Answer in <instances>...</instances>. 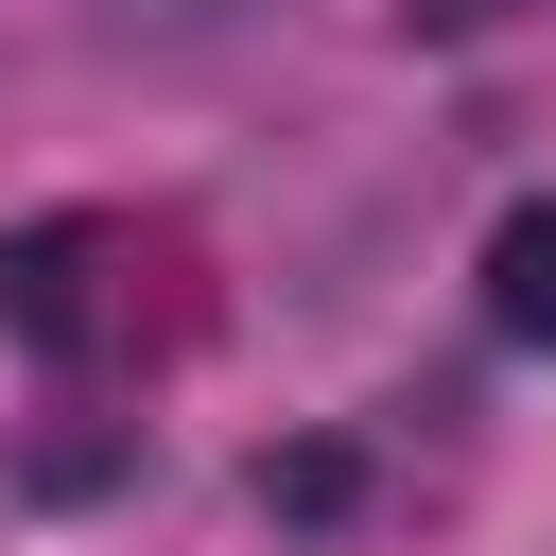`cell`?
Segmentation results:
<instances>
[{
  "instance_id": "6da1fadb",
  "label": "cell",
  "mask_w": 556,
  "mask_h": 556,
  "mask_svg": "<svg viewBox=\"0 0 556 556\" xmlns=\"http://www.w3.org/2000/svg\"><path fill=\"white\" fill-rule=\"evenodd\" d=\"M122 278H139V243H122L104 208H52V226H17V243H0V330L87 348V330L122 313Z\"/></svg>"
},
{
  "instance_id": "7a4b0ae2",
  "label": "cell",
  "mask_w": 556,
  "mask_h": 556,
  "mask_svg": "<svg viewBox=\"0 0 556 556\" xmlns=\"http://www.w3.org/2000/svg\"><path fill=\"white\" fill-rule=\"evenodd\" d=\"M486 313H504L521 348H556V191H521V208L486 226Z\"/></svg>"
},
{
  "instance_id": "3957f363",
  "label": "cell",
  "mask_w": 556,
  "mask_h": 556,
  "mask_svg": "<svg viewBox=\"0 0 556 556\" xmlns=\"http://www.w3.org/2000/svg\"><path fill=\"white\" fill-rule=\"evenodd\" d=\"M261 504H278V521H348V504H365V452H348V434H295V452H261Z\"/></svg>"
},
{
  "instance_id": "277c9868",
  "label": "cell",
  "mask_w": 556,
  "mask_h": 556,
  "mask_svg": "<svg viewBox=\"0 0 556 556\" xmlns=\"http://www.w3.org/2000/svg\"><path fill=\"white\" fill-rule=\"evenodd\" d=\"M208 17H243V0H104V35H208Z\"/></svg>"
},
{
  "instance_id": "5b68a950",
  "label": "cell",
  "mask_w": 556,
  "mask_h": 556,
  "mask_svg": "<svg viewBox=\"0 0 556 556\" xmlns=\"http://www.w3.org/2000/svg\"><path fill=\"white\" fill-rule=\"evenodd\" d=\"M486 17H504V0H417V35H486Z\"/></svg>"
}]
</instances>
